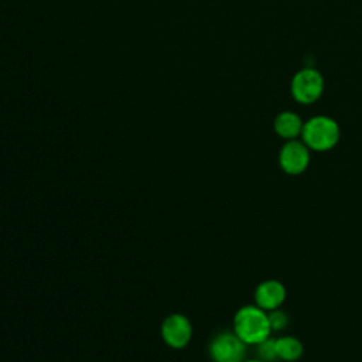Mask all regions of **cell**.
Wrapping results in <instances>:
<instances>
[{"mask_svg": "<svg viewBox=\"0 0 362 362\" xmlns=\"http://www.w3.org/2000/svg\"><path fill=\"white\" fill-rule=\"evenodd\" d=\"M233 332L246 344L256 345L272 335L267 311L256 304L240 307L233 315Z\"/></svg>", "mask_w": 362, "mask_h": 362, "instance_id": "1", "label": "cell"}, {"mask_svg": "<svg viewBox=\"0 0 362 362\" xmlns=\"http://www.w3.org/2000/svg\"><path fill=\"white\" fill-rule=\"evenodd\" d=\"M300 139L311 151H329L339 143L341 127L329 116H313L304 122Z\"/></svg>", "mask_w": 362, "mask_h": 362, "instance_id": "2", "label": "cell"}, {"mask_svg": "<svg viewBox=\"0 0 362 362\" xmlns=\"http://www.w3.org/2000/svg\"><path fill=\"white\" fill-rule=\"evenodd\" d=\"M324 78L313 66H303L297 71L290 82V92L294 100L301 105L315 103L324 92Z\"/></svg>", "mask_w": 362, "mask_h": 362, "instance_id": "3", "label": "cell"}, {"mask_svg": "<svg viewBox=\"0 0 362 362\" xmlns=\"http://www.w3.org/2000/svg\"><path fill=\"white\" fill-rule=\"evenodd\" d=\"M247 345L232 331L215 334L208 345L209 358L214 362H243Z\"/></svg>", "mask_w": 362, "mask_h": 362, "instance_id": "4", "label": "cell"}, {"mask_svg": "<svg viewBox=\"0 0 362 362\" xmlns=\"http://www.w3.org/2000/svg\"><path fill=\"white\" fill-rule=\"evenodd\" d=\"M279 165L288 175L303 174L311 161V150L301 139L287 140L279 151Z\"/></svg>", "mask_w": 362, "mask_h": 362, "instance_id": "5", "label": "cell"}, {"mask_svg": "<svg viewBox=\"0 0 362 362\" xmlns=\"http://www.w3.org/2000/svg\"><path fill=\"white\" fill-rule=\"evenodd\" d=\"M160 334L165 345L173 349H182L192 338V324L184 314L174 313L163 320Z\"/></svg>", "mask_w": 362, "mask_h": 362, "instance_id": "6", "label": "cell"}, {"mask_svg": "<svg viewBox=\"0 0 362 362\" xmlns=\"http://www.w3.org/2000/svg\"><path fill=\"white\" fill-rule=\"evenodd\" d=\"M287 290L286 286L276 279H267L260 281L253 293L255 304L264 311H272L280 308L286 301Z\"/></svg>", "mask_w": 362, "mask_h": 362, "instance_id": "7", "label": "cell"}, {"mask_svg": "<svg viewBox=\"0 0 362 362\" xmlns=\"http://www.w3.org/2000/svg\"><path fill=\"white\" fill-rule=\"evenodd\" d=\"M303 126H304V120L298 113L293 110L280 112L273 122V129L276 134L286 141L300 139Z\"/></svg>", "mask_w": 362, "mask_h": 362, "instance_id": "8", "label": "cell"}, {"mask_svg": "<svg viewBox=\"0 0 362 362\" xmlns=\"http://www.w3.org/2000/svg\"><path fill=\"white\" fill-rule=\"evenodd\" d=\"M276 351L279 361L296 362L304 354L303 342L293 335H281L276 338Z\"/></svg>", "mask_w": 362, "mask_h": 362, "instance_id": "9", "label": "cell"}, {"mask_svg": "<svg viewBox=\"0 0 362 362\" xmlns=\"http://www.w3.org/2000/svg\"><path fill=\"white\" fill-rule=\"evenodd\" d=\"M256 348V356L264 362H276L279 361L277 358V351H276V338L274 337H267L259 344L255 345Z\"/></svg>", "mask_w": 362, "mask_h": 362, "instance_id": "10", "label": "cell"}, {"mask_svg": "<svg viewBox=\"0 0 362 362\" xmlns=\"http://www.w3.org/2000/svg\"><path fill=\"white\" fill-rule=\"evenodd\" d=\"M267 315H269V322H270L272 332L273 331H283V329H286L288 322H290L288 314L284 310H281V307L269 311Z\"/></svg>", "mask_w": 362, "mask_h": 362, "instance_id": "11", "label": "cell"}, {"mask_svg": "<svg viewBox=\"0 0 362 362\" xmlns=\"http://www.w3.org/2000/svg\"><path fill=\"white\" fill-rule=\"evenodd\" d=\"M243 362H264V361H262V359H259V358H250V359H245Z\"/></svg>", "mask_w": 362, "mask_h": 362, "instance_id": "12", "label": "cell"}]
</instances>
